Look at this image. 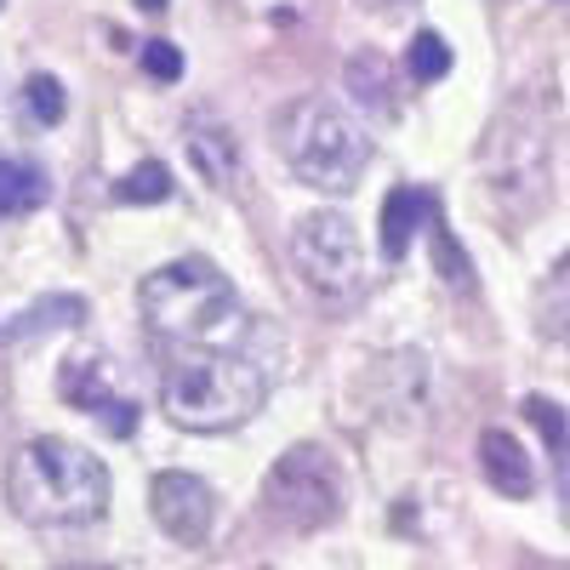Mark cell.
<instances>
[{"mask_svg":"<svg viewBox=\"0 0 570 570\" xmlns=\"http://www.w3.org/2000/svg\"><path fill=\"white\" fill-rule=\"evenodd\" d=\"M137 7H142V12H166V0H137Z\"/></svg>","mask_w":570,"mask_h":570,"instance_id":"7402d4cb","label":"cell"},{"mask_svg":"<svg viewBox=\"0 0 570 570\" xmlns=\"http://www.w3.org/2000/svg\"><path fill=\"white\" fill-rule=\"evenodd\" d=\"M274 149L292 166V177L320 188V195H348L371 166V137L348 115H337L331 104H308V98L274 120Z\"/></svg>","mask_w":570,"mask_h":570,"instance_id":"277c9868","label":"cell"},{"mask_svg":"<svg viewBox=\"0 0 570 570\" xmlns=\"http://www.w3.org/2000/svg\"><path fill=\"white\" fill-rule=\"evenodd\" d=\"M52 200V177L46 166L23 160V155H0V217H29Z\"/></svg>","mask_w":570,"mask_h":570,"instance_id":"4fadbf2b","label":"cell"},{"mask_svg":"<svg viewBox=\"0 0 570 570\" xmlns=\"http://www.w3.org/2000/svg\"><path fill=\"white\" fill-rule=\"evenodd\" d=\"M115 200L120 206H160V200H171V171L160 160H142L137 171H126L115 183Z\"/></svg>","mask_w":570,"mask_h":570,"instance_id":"ac0fdd59","label":"cell"},{"mask_svg":"<svg viewBox=\"0 0 570 570\" xmlns=\"http://www.w3.org/2000/svg\"><path fill=\"white\" fill-rule=\"evenodd\" d=\"M7 502L35 531H80L109 513V468L75 440L40 434L7 462Z\"/></svg>","mask_w":570,"mask_h":570,"instance_id":"6da1fadb","label":"cell"},{"mask_svg":"<svg viewBox=\"0 0 570 570\" xmlns=\"http://www.w3.org/2000/svg\"><path fill=\"white\" fill-rule=\"evenodd\" d=\"M434 217H445L434 188L400 183L394 195L383 200V257H389V263H400V257L411 252V240H416V228H422V223H434Z\"/></svg>","mask_w":570,"mask_h":570,"instance_id":"8fae6325","label":"cell"},{"mask_svg":"<svg viewBox=\"0 0 570 570\" xmlns=\"http://www.w3.org/2000/svg\"><path fill=\"white\" fill-rule=\"evenodd\" d=\"M0 400H7V365H0Z\"/></svg>","mask_w":570,"mask_h":570,"instance_id":"603a6c76","label":"cell"},{"mask_svg":"<svg viewBox=\"0 0 570 570\" xmlns=\"http://www.w3.org/2000/svg\"><path fill=\"white\" fill-rule=\"evenodd\" d=\"M23 115L35 126H58L69 115V98H63V80L58 75H29L23 80Z\"/></svg>","mask_w":570,"mask_h":570,"instance_id":"d6986e66","label":"cell"},{"mask_svg":"<svg viewBox=\"0 0 570 570\" xmlns=\"http://www.w3.org/2000/svg\"><path fill=\"white\" fill-rule=\"evenodd\" d=\"M75 320H86V297H40L35 308H23L0 325V343H23V337H40V331L75 325Z\"/></svg>","mask_w":570,"mask_h":570,"instance_id":"5bb4252c","label":"cell"},{"mask_svg":"<svg viewBox=\"0 0 570 570\" xmlns=\"http://www.w3.org/2000/svg\"><path fill=\"white\" fill-rule=\"evenodd\" d=\"M451 40L440 35V29H416L411 35V46H405V75L416 80V86H434V80H445L451 75Z\"/></svg>","mask_w":570,"mask_h":570,"instance_id":"2e32d148","label":"cell"},{"mask_svg":"<svg viewBox=\"0 0 570 570\" xmlns=\"http://www.w3.org/2000/svg\"><path fill=\"white\" fill-rule=\"evenodd\" d=\"M485 155L497 160V188L502 195H513V188H531V200L542 195V183H548V120H537V98L513 104L497 120Z\"/></svg>","mask_w":570,"mask_h":570,"instance_id":"ba28073f","label":"cell"},{"mask_svg":"<svg viewBox=\"0 0 570 570\" xmlns=\"http://www.w3.org/2000/svg\"><path fill=\"white\" fill-rule=\"evenodd\" d=\"M137 314L155 337L177 348H223L246 331L240 292L212 257H177V263H160L155 274H142Z\"/></svg>","mask_w":570,"mask_h":570,"instance_id":"7a4b0ae2","label":"cell"},{"mask_svg":"<svg viewBox=\"0 0 570 570\" xmlns=\"http://www.w3.org/2000/svg\"><path fill=\"white\" fill-rule=\"evenodd\" d=\"M58 394H63V405L86 411L104 434H115V440L137 434V400L115 389V371H109V360L98 348H75L58 365Z\"/></svg>","mask_w":570,"mask_h":570,"instance_id":"52a82bcc","label":"cell"},{"mask_svg":"<svg viewBox=\"0 0 570 570\" xmlns=\"http://www.w3.org/2000/svg\"><path fill=\"white\" fill-rule=\"evenodd\" d=\"M480 468H485L491 491H502V497H513V502H525V497L537 491L531 456H525V445H519L508 428H485V434H480Z\"/></svg>","mask_w":570,"mask_h":570,"instance_id":"7c38bea8","label":"cell"},{"mask_svg":"<svg viewBox=\"0 0 570 570\" xmlns=\"http://www.w3.org/2000/svg\"><path fill=\"white\" fill-rule=\"evenodd\" d=\"M428 228H434V263H440V279H451V285H462V292H468V285H473V263H468V252L456 246V234L445 228V217H434Z\"/></svg>","mask_w":570,"mask_h":570,"instance_id":"ffe728a7","label":"cell"},{"mask_svg":"<svg viewBox=\"0 0 570 570\" xmlns=\"http://www.w3.org/2000/svg\"><path fill=\"white\" fill-rule=\"evenodd\" d=\"M268 400V376L228 348H183L160 371V411L183 434H234Z\"/></svg>","mask_w":570,"mask_h":570,"instance_id":"3957f363","label":"cell"},{"mask_svg":"<svg viewBox=\"0 0 570 570\" xmlns=\"http://www.w3.org/2000/svg\"><path fill=\"white\" fill-rule=\"evenodd\" d=\"M292 257H297L303 279L325 297H348L365 279V246L343 212H308L292 234Z\"/></svg>","mask_w":570,"mask_h":570,"instance_id":"8992f818","label":"cell"},{"mask_svg":"<svg viewBox=\"0 0 570 570\" xmlns=\"http://www.w3.org/2000/svg\"><path fill=\"white\" fill-rule=\"evenodd\" d=\"M91 570H104V564H91Z\"/></svg>","mask_w":570,"mask_h":570,"instance_id":"cb8c5ba5","label":"cell"},{"mask_svg":"<svg viewBox=\"0 0 570 570\" xmlns=\"http://www.w3.org/2000/svg\"><path fill=\"white\" fill-rule=\"evenodd\" d=\"M263 513L285 531H320L343 513V480L337 462L320 445H292L263 480Z\"/></svg>","mask_w":570,"mask_h":570,"instance_id":"5b68a950","label":"cell"},{"mask_svg":"<svg viewBox=\"0 0 570 570\" xmlns=\"http://www.w3.org/2000/svg\"><path fill=\"white\" fill-rule=\"evenodd\" d=\"M183 149H188V160H195V171L212 188H234V183H240V142H234V131L223 120L195 115L183 126Z\"/></svg>","mask_w":570,"mask_h":570,"instance_id":"30bf717a","label":"cell"},{"mask_svg":"<svg viewBox=\"0 0 570 570\" xmlns=\"http://www.w3.org/2000/svg\"><path fill=\"white\" fill-rule=\"evenodd\" d=\"M525 416L542 428V440H548V451H553L559 485H564V513H570V416H564L553 400H542V394H531V400H525Z\"/></svg>","mask_w":570,"mask_h":570,"instance_id":"9a60e30c","label":"cell"},{"mask_svg":"<svg viewBox=\"0 0 570 570\" xmlns=\"http://www.w3.org/2000/svg\"><path fill=\"white\" fill-rule=\"evenodd\" d=\"M142 69L171 86V80H183V52H177L171 40H142Z\"/></svg>","mask_w":570,"mask_h":570,"instance_id":"44dd1931","label":"cell"},{"mask_svg":"<svg viewBox=\"0 0 570 570\" xmlns=\"http://www.w3.org/2000/svg\"><path fill=\"white\" fill-rule=\"evenodd\" d=\"M343 75H348V86L360 91V104H365V109H383V115H389L394 75H389V63H383V58H376V52H354Z\"/></svg>","mask_w":570,"mask_h":570,"instance_id":"e0dca14e","label":"cell"},{"mask_svg":"<svg viewBox=\"0 0 570 570\" xmlns=\"http://www.w3.org/2000/svg\"><path fill=\"white\" fill-rule=\"evenodd\" d=\"M383 7H389V0H383Z\"/></svg>","mask_w":570,"mask_h":570,"instance_id":"d4e9b609","label":"cell"},{"mask_svg":"<svg viewBox=\"0 0 570 570\" xmlns=\"http://www.w3.org/2000/svg\"><path fill=\"white\" fill-rule=\"evenodd\" d=\"M149 508H155V525L183 542V548H200L212 537V519H217V491L206 480H195V473H155V485H149Z\"/></svg>","mask_w":570,"mask_h":570,"instance_id":"9c48e42d","label":"cell"}]
</instances>
